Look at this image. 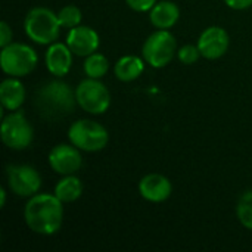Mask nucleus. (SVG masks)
Instances as JSON below:
<instances>
[{
  "label": "nucleus",
  "instance_id": "nucleus-1",
  "mask_svg": "<svg viewBox=\"0 0 252 252\" xmlns=\"http://www.w3.org/2000/svg\"><path fill=\"white\" fill-rule=\"evenodd\" d=\"M63 202L55 193H37L28 198L24 220L28 229L41 236L58 233L63 221Z\"/></svg>",
  "mask_w": 252,
  "mask_h": 252
},
{
  "label": "nucleus",
  "instance_id": "nucleus-2",
  "mask_svg": "<svg viewBox=\"0 0 252 252\" xmlns=\"http://www.w3.org/2000/svg\"><path fill=\"white\" fill-rule=\"evenodd\" d=\"M34 105L38 114L46 120L63 118L74 112L77 103L75 90L62 80H52L38 87Z\"/></svg>",
  "mask_w": 252,
  "mask_h": 252
},
{
  "label": "nucleus",
  "instance_id": "nucleus-3",
  "mask_svg": "<svg viewBox=\"0 0 252 252\" xmlns=\"http://www.w3.org/2000/svg\"><path fill=\"white\" fill-rule=\"evenodd\" d=\"M61 22L58 13L44 6L32 7L24 21V30L27 37L41 46H50L55 43L61 32Z\"/></svg>",
  "mask_w": 252,
  "mask_h": 252
},
{
  "label": "nucleus",
  "instance_id": "nucleus-4",
  "mask_svg": "<svg viewBox=\"0 0 252 252\" xmlns=\"http://www.w3.org/2000/svg\"><path fill=\"white\" fill-rule=\"evenodd\" d=\"M38 62L35 50L24 43H10L1 47L0 52V66L9 77H25L30 75Z\"/></svg>",
  "mask_w": 252,
  "mask_h": 252
},
{
  "label": "nucleus",
  "instance_id": "nucleus-5",
  "mask_svg": "<svg viewBox=\"0 0 252 252\" xmlns=\"http://www.w3.org/2000/svg\"><path fill=\"white\" fill-rule=\"evenodd\" d=\"M68 139L83 152H99L108 145L109 134L108 130L96 121L77 120L68 130Z\"/></svg>",
  "mask_w": 252,
  "mask_h": 252
},
{
  "label": "nucleus",
  "instance_id": "nucleus-6",
  "mask_svg": "<svg viewBox=\"0 0 252 252\" xmlns=\"http://www.w3.org/2000/svg\"><path fill=\"white\" fill-rule=\"evenodd\" d=\"M177 53L176 37L168 30L154 31L143 43L142 56L152 68L167 66Z\"/></svg>",
  "mask_w": 252,
  "mask_h": 252
},
{
  "label": "nucleus",
  "instance_id": "nucleus-7",
  "mask_svg": "<svg viewBox=\"0 0 252 252\" xmlns=\"http://www.w3.org/2000/svg\"><path fill=\"white\" fill-rule=\"evenodd\" d=\"M75 97L78 106L93 115L105 114L111 105V93L99 78L87 77L80 81L75 87Z\"/></svg>",
  "mask_w": 252,
  "mask_h": 252
},
{
  "label": "nucleus",
  "instance_id": "nucleus-8",
  "mask_svg": "<svg viewBox=\"0 0 252 252\" xmlns=\"http://www.w3.org/2000/svg\"><path fill=\"white\" fill-rule=\"evenodd\" d=\"M34 139V130L27 117L19 111H10L1 121V142L13 151L27 149Z\"/></svg>",
  "mask_w": 252,
  "mask_h": 252
},
{
  "label": "nucleus",
  "instance_id": "nucleus-9",
  "mask_svg": "<svg viewBox=\"0 0 252 252\" xmlns=\"http://www.w3.org/2000/svg\"><path fill=\"white\" fill-rule=\"evenodd\" d=\"M7 186L19 198H31L41 188L40 173L27 164H12L6 167Z\"/></svg>",
  "mask_w": 252,
  "mask_h": 252
},
{
  "label": "nucleus",
  "instance_id": "nucleus-10",
  "mask_svg": "<svg viewBox=\"0 0 252 252\" xmlns=\"http://www.w3.org/2000/svg\"><path fill=\"white\" fill-rule=\"evenodd\" d=\"M47 159H49L50 168L61 176L75 174L83 165L81 152L72 143L71 145L61 143V145L53 146L52 151L49 152Z\"/></svg>",
  "mask_w": 252,
  "mask_h": 252
},
{
  "label": "nucleus",
  "instance_id": "nucleus-11",
  "mask_svg": "<svg viewBox=\"0 0 252 252\" xmlns=\"http://www.w3.org/2000/svg\"><path fill=\"white\" fill-rule=\"evenodd\" d=\"M229 44H230V38L227 31L217 25L205 28L201 32L196 43L201 55L210 61H216L224 56L229 49Z\"/></svg>",
  "mask_w": 252,
  "mask_h": 252
},
{
  "label": "nucleus",
  "instance_id": "nucleus-12",
  "mask_svg": "<svg viewBox=\"0 0 252 252\" xmlns=\"http://www.w3.org/2000/svg\"><path fill=\"white\" fill-rule=\"evenodd\" d=\"M137 189H139L140 196L145 201L154 202V204L165 202L173 193L171 182L165 176L158 174V173H151L142 177Z\"/></svg>",
  "mask_w": 252,
  "mask_h": 252
},
{
  "label": "nucleus",
  "instance_id": "nucleus-13",
  "mask_svg": "<svg viewBox=\"0 0 252 252\" xmlns=\"http://www.w3.org/2000/svg\"><path fill=\"white\" fill-rule=\"evenodd\" d=\"M66 44L69 46L74 55L87 58L99 49L100 38L93 28L87 25H78L68 31Z\"/></svg>",
  "mask_w": 252,
  "mask_h": 252
},
{
  "label": "nucleus",
  "instance_id": "nucleus-14",
  "mask_svg": "<svg viewBox=\"0 0 252 252\" xmlns=\"http://www.w3.org/2000/svg\"><path fill=\"white\" fill-rule=\"evenodd\" d=\"M72 55L74 53L66 43H52L44 56L47 71L56 78L65 77L72 66Z\"/></svg>",
  "mask_w": 252,
  "mask_h": 252
},
{
  "label": "nucleus",
  "instance_id": "nucleus-15",
  "mask_svg": "<svg viewBox=\"0 0 252 252\" xmlns=\"http://www.w3.org/2000/svg\"><path fill=\"white\" fill-rule=\"evenodd\" d=\"M0 102L7 111H18L25 102V87L18 77L4 78L0 84Z\"/></svg>",
  "mask_w": 252,
  "mask_h": 252
},
{
  "label": "nucleus",
  "instance_id": "nucleus-16",
  "mask_svg": "<svg viewBox=\"0 0 252 252\" xmlns=\"http://www.w3.org/2000/svg\"><path fill=\"white\" fill-rule=\"evenodd\" d=\"M180 18V9L174 1L164 0L157 3L149 10V21L158 30H170L173 28Z\"/></svg>",
  "mask_w": 252,
  "mask_h": 252
},
{
  "label": "nucleus",
  "instance_id": "nucleus-17",
  "mask_svg": "<svg viewBox=\"0 0 252 252\" xmlns=\"http://www.w3.org/2000/svg\"><path fill=\"white\" fill-rule=\"evenodd\" d=\"M145 69V59L136 55H126L117 61L114 65L115 77L123 83H130L137 80Z\"/></svg>",
  "mask_w": 252,
  "mask_h": 252
},
{
  "label": "nucleus",
  "instance_id": "nucleus-18",
  "mask_svg": "<svg viewBox=\"0 0 252 252\" xmlns=\"http://www.w3.org/2000/svg\"><path fill=\"white\" fill-rule=\"evenodd\" d=\"M53 193L63 202V204H71L75 202L81 195H83V183L81 180L74 176H63V179H61L56 186Z\"/></svg>",
  "mask_w": 252,
  "mask_h": 252
},
{
  "label": "nucleus",
  "instance_id": "nucleus-19",
  "mask_svg": "<svg viewBox=\"0 0 252 252\" xmlns=\"http://www.w3.org/2000/svg\"><path fill=\"white\" fill-rule=\"evenodd\" d=\"M109 68V62L105 55L102 53H92L84 61V72L90 78H102L106 75Z\"/></svg>",
  "mask_w": 252,
  "mask_h": 252
},
{
  "label": "nucleus",
  "instance_id": "nucleus-20",
  "mask_svg": "<svg viewBox=\"0 0 252 252\" xmlns=\"http://www.w3.org/2000/svg\"><path fill=\"white\" fill-rule=\"evenodd\" d=\"M236 216L245 229L252 230V190H247L241 195L236 205Z\"/></svg>",
  "mask_w": 252,
  "mask_h": 252
},
{
  "label": "nucleus",
  "instance_id": "nucleus-21",
  "mask_svg": "<svg viewBox=\"0 0 252 252\" xmlns=\"http://www.w3.org/2000/svg\"><path fill=\"white\" fill-rule=\"evenodd\" d=\"M58 18H59V22H61L62 28H69L71 30V28H75V27L81 25L83 12L75 4H66L58 12Z\"/></svg>",
  "mask_w": 252,
  "mask_h": 252
},
{
  "label": "nucleus",
  "instance_id": "nucleus-22",
  "mask_svg": "<svg viewBox=\"0 0 252 252\" xmlns=\"http://www.w3.org/2000/svg\"><path fill=\"white\" fill-rule=\"evenodd\" d=\"M201 56L202 55L199 52V47L198 46H193V44H185V46H182L177 50V58L185 65H193V63H196Z\"/></svg>",
  "mask_w": 252,
  "mask_h": 252
},
{
  "label": "nucleus",
  "instance_id": "nucleus-23",
  "mask_svg": "<svg viewBox=\"0 0 252 252\" xmlns=\"http://www.w3.org/2000/svg\"><path fill=\"white\" fill-rule=\"evenodd\" d=\"M126 3L134 12H149L157 4V0H126Z\"/></svg>",
  "mask_w": 252,
  "mask_h": 252
},
{
  "label": "nucleus",
  "instance_id": "nucleus-24",
  "mask_svg": "<svg viewBox=\"0 0 252 252\" xmlns=\"http://www.w3.org/2000/svg\"><path fill=\"white\" fill-rule=\"evenodd\" d=\"M12 37H13V32H12V28L9 27V24L6 21L0 22V46L6 47L7 44H10Z\"/></svg>",
  "mask_w": 252,
  "mask_h": 252
},
{
  "label": "nucleus",
  "instance_id": "nucleus-25",
  "mask_svg": "<svg viewBox=\"0 0 252 252\" xmlns=\"http://www.w3.org/2000/svg\"><path fill=\"white\" fill-rule=\"evenodd\" d=\"M224 3L235 10H244L252 6V0H224Z\"/></svg>",
  "mask_w": 252,
  "mask_h": 252
},
{
  "label": "nucleus",
  "instance_id": "nucleus-26",
  "mask_svg": "<svg viewBox=\"0 0 252 252\" xmlns=\"http://www.w3.org/2000/svg\"><path fill=\"white\" fill-rule=\"evenodd\" d=\"M0 208H4L6 205V190L4 189H0Z\"/></svg>",
  "mask_w": 252,
  "mask_h": 252
}]
</instances>
